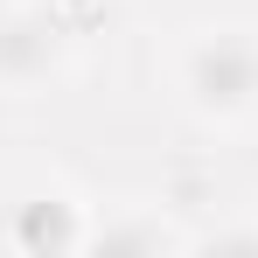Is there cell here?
Returning <instances> with one entry per match:
<instances>
[{"label":"cell","instance_id":"obj_4","mask_svg":"<svg viewBox=\"0 0 258 258\" xmlns=\"http://www.w3.org/2000/svg\"><path fill=\"white\" fill-rule=\"evenodd\" d=\"M91 251H112V258H161V251H196V230H181L154 203H126L119 216H98L91 230Z\"/></svg>","mask_w":258,"mask_h":258},{"label":"cell","instance_id":"obj_5","mask_svg":"<svg viewBox=\"0 0 258 258\" xmlns=\"http://www.w3.org/2000/svg\"><path fill=\"white\" fill-rule=\"evenodd\" d=\"M196 251H258V223H230V230H196Z\"/></svg>","mask_w":258,"mask_h":258},{"label":"cell","instance_id":"obj_3","mask_svg":"<svg viewBox=\"0 0 258 258\" xmlns=\"http://www.w3.org/2000/svg\"><path fill=\"white\" fill-rule=\"evenodd\" d=\"M70 63V21L56 7H0V91H42Z\"/></svg>","mask_w":258,"mask_h":258},{"label":"cell","instance_id":"obj_6","mask_svg":"<svg viewBox=\"0 0 258 258\" xmlns=\"http://www.w3.org/2000/svg\"><path fill=\"white\" fill-rule=\"evenodd\" d=\"M49 7H56V14H63V21H70V28H77V21H91V14H98V7H105V0H49Z\"/></svg>","mask_w":258,"mask_h":258},{"label":"cell","instance_id":"obj_1","mask_svg":"<svg viewBox=\"0 0 258 258\" xmlns=\"http://www.w3.org/2000/svg\"><path fill=\"white\" fill-rule=\"evenodd\" d=\"M168 91L203 133L258 126V21L188 28L168 56Z\"/></svg>","mask_w":258,"mask_h":258},{"label":"cell","instance_id":"obj_2","mask_svg":"<svg viewBox=\"0 0 258 258\" xmlns=\"http://www.w3.org/2000/svg\"><path fill=\"white\" fill-rule=\"evenodd\" d=\"M98 216L91 203H77L63 181H35L14 203H0V244L21 258H63V251H91Z\"/></svg>","mask_w":258,"mask_h":258}]
</instances>
